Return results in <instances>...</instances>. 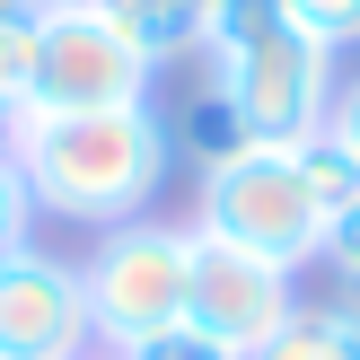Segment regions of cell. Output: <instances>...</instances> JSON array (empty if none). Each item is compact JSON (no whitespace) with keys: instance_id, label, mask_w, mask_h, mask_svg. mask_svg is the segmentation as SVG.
Wrapping results in <instances>:
<instances>
[{"instance_id":"cell-3","label":"cell","mask_w":360,"mask_h":360,"mask_svg":"<svg viewBox=\"0 0 360 360\" xmlns=\"http://www.w3.org/2000/svg\"><path fill=\"white\" fill-rule=\"evenodd\" d=\"M193 229L281 264V273H308L326 255V211L299 176V141H246V150L211 158L202 193H193Z\"/></svg>"},{"instance_id":"cell-7","label":"cell","mask_w":360,"mask_h":360,"mask_svg":"<svg viewBox=\"0 0 360 360\" xmlns=\"http://www.w3.org/2000/svg\"><path fill=\"white\" fill-rule=\"evenodd\" d=\"M97 326H88V281L70 255L18 246L0 264V360H88Z\"/></svg>"},{"instance_id":"cell-8","label":"cell","mask_w":360,"mask_h":360,"mask_svg":"<svg viewBox=\"0 0 360 360\" xmlns=\"http://www.w3.org/2000/svg\"><path fill=\"white\" fill-rule=\"evenodd\" d=\"M88 9H105V18H115V27L132 35L158 70H167L176 53H193V35H202L211 0H88Z\"/></svg>"},{"instance_id":"cell-1","label":"cell","mask_w":360,"mask_h":360,"mask_svg":"<svg viewBox=\"0 0 360 360\" xmlns=\"http://www.w3.org/2000/svg\"><path fill=\"white\" fill-rule=\"evenodd\" d=\"M0 150L18 158L35 211L70 229H123L167 193L176 167V132L150 97L141 105H79V115H44V105H18L0 123Z\"/></svg>"},{"instance_id":"cell-19","label":"cell","mask_w":360,"mask_h":360,"mask_svg":"<svg viewBox=\"0 0 360 360\" xmlns=\"http://www.w3.org/2000/svg\"><path fill=\"white\" fill-rule=\"evenodd\" d=\"M88 360H105V352H88Z\"/></svg>"},{"instance_id":"cell-9","label":"cell","mask_w":360,"mask_h":360,"mask_svg":"<svg viewBox=\"0 0 360 360\" xmlns=\"http://www.w3.org/2000/svg\"><path fill=\"white\" fill-rule=\"evenodd\" d=\"M255 360H360V308L326 299V308H299Z\"/></svg>"},{"instance_id":"cell-17","label":"cell","mask_w":360,"mask_h":360,"mask_svg":"<svg viewBox=\"0 0 360 360\" xmlns=\"http://www.w3.org/2000/svg\"><path fill=\"white\" fill-rule=\"evenodd\" d=\"M326 132H343L352 150H360V70H352V79H334V105H326Z\"/></svg>"},{"instance_id":"cell-14","label":"cell","mask_w":360,"mask_h":360,"mask_svg":"<svg viewBox=\"0 0 360 360\" xmlns=\"http://www.w3.org/2000/svg\"><path fill=\"white\" fill-rule=\"evenodd\" d=\"M290 9V27H308L326 53H352L360 44V0H281Z\"/></svg>"},{"instance_id":"cell-16","label":"cell","mask_w":360,"mask_h":360,"mask_svg":"<svg viewBox=\"0 0 360 360\" xmlns=\"http://www.w3.org/2000/svg\"><path fill=\"white\" fill-rule=\"evenodd\" d=\"M316 264H326L334 281H352V273H360V211H343V220H326V255H316Z\"/></svg>"},{"instance_id":"cell-2","label":"cell","mask_w":360,"mask_h":360,"mask_svg":"<svg viewBox=\"0 0 360 360\" xmlns=\"http://www.w3.org/2000/svg\"><path fill=\"white\" fill-rule=\"evenodd\" d=\"M202 88L229 97L246 141H308L334 105V53L308 27H290L281 0H211L202 35H193Z\"/></svg>"},{"instance_id":"cell-5","label":"cell","mask_w":360,"mask_h":360,"mask_svg":"<svg viewBox=\"0 0 360 360\" xmlns=\"http://www.w3.org/2000/svg\"><path fill=\"white\" fill-rule=\"evenodd\" d=\"M158 88V62L88 0H44L35 18V70L18 105H44V115H79V105H141Z\"/></svg>"},{"instance_id":"cell-13","label":"cell","mask_w":360,"mask_h":360,"mask_svg":"<svg viewBox=\"0 0 360 360\" xmlns=\"http://www.w3.org/2000/svg\"><path fill=\"white\" fill-rule=\"evenodd\" d=\"M105 360H246V352H229L220 334H202L193 316H176L167 334H150V343H132V352H105Z\"/></svg>"},{"instance_id":"cell-6","label":"cell","mask_w":360,"mask_h":360,"mask_svg":"<svg viewBox=\"0 0 360 360\" xmlns=\"http://www.w3.org/2000/svg\"><path fill=\"white\" fill-rule=\"evenodd\" d=\"M299 308H308V299H299V273H281V264H264V255H246V246H220V238L193 229V290H185V316H193L202 334H220L229 352L255 360Z\"/></svg>"},{"instance_id":"cell-4","label":"cell","mask_w":360,"mask_h":360,"mask_svg":"<svg viewBox=\"0 0 360 360\" xmlns=\"http://www.w3.org/2000/svg\"><path fill=\"white\" fill-rule=\"evenodd\" d=\"M79 281H88L97 352H132L150 334H167L185 316V290H193V220L141 211L123 229H97V246L79 255Z\"/></svg>"},{"instance_id":"cell-12","label":"cell","mask_w":360,"mask_h":360,"mask_svg":"<svg viewBox=\"0 0 360 360\" xmlns=\"http://www.w3.org/2000/svg\"><path fill=\"white\" fill-rule=\"evenodd\" d=\"M176 132V150H193L211 167V158H229V150H246V123L229 115V97H211V88H193V105H185V123H167Z\"/></svg>"},{"instance_id":"cell-10","label":"cell","mask_w":360,"mask_h":360,"mask_svg":"<svg viewBox=\"0 0 360 360\" xmlns=\"http://www.w3.org/2000/svg\"><path fill=\"white\" fill-rule=\"evenodd\" d=\"M299 176H308V193H316V211H326V220L360 211V150H352L343 132H326V123H316V132L299 141Z\"/></svg>"},{"instance_id":"cell-15","label":"cell","mask_w":360,"mask_h":360,"mask_svg":"<svg viewBox=\"0 0 360 360\" xmlns=\"http://www.w3.org/2000/svg\"><path fill=\"white\" fill-rule=\"evenodd\" d=\"M27 229H35V193H27V176H18V158L0 150V264H9L18 246H35Z\"/></svg>"},{"instance_id":"cell-18","label":"cell","mask_w":360,"mask_h":360,"mask_svg":"<svg viewBox=\"0 0 360 360\" xmlns=\"http://www.w3.org/2000/svg\"><path fill=\"white\" fill-rule=\"evenodd\" d=\"M343 308H360V273H352V281H343Z\"/></svg>"},{"instance_id":"cell-11","label":"cell","mask_w":360,"mask_h":360,"mask_svg":"<svg viewBox=\"0 0 360 360\" xmlns=\"http://www.w3.org/2000/svg\"><path fill=\"white\" fill-rule=\"evenodd\" d=\"M35 18H44V0H0V123L18 115V97H27V70H35Z\"/></svg>"}]
</instances>
